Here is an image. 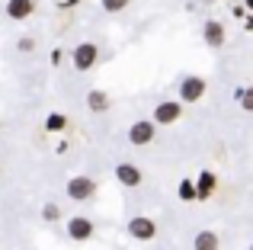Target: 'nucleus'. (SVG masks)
<instances>
[{
  "label": "nucleus",
  "mask_w": 253,
  "mask_h": 250,
  "mask_svg": "<svg viewBox=\"0 0 253 250\" xmlns=\"http://www.w3.org/2000/svg\"><path fill=\"white\" fill-rule=\"evenodd\" d=\"M77 3H81V0H61L58 6H77Z\"/></svg>",
  "instance_id": "23"
},
{
  "label": "nucleus",
  "mask_w": 253,
  "mask_h": 250,
  "mask_svg": "<svg viewBox=\"0 0 253 250\" xmlns=\"http://www.w3.org/2000/svg\"><path fill=\"white\" fill-rule=\"evenodd\" d=\"M234 100L244 113H253V87H237L234 90Z\"/></svg>",
  "instance_id": "15"
},
{
  "label": "nucleus",
  "mask_w": 253,
  "mask_h": 250,
  "mask_svg": "<svg viewBox=\"0 0 253 250\" xmlns=\"http://www.w3.org/2000/svg\"><path fill=\"white\" fill-rule=\"evenodd\" d=\"M36 13V0H6V16L10 19H29Z\"/></svg>",
  "instance_id": "10"
},
{
  "label": "nucleus",
  "mask_w": 253,
  "mask_h": 250,
  "mask_svg": "<svg viewBox=\"0 0 253 250\" xmlns=\"http://www.w3.org/2000/svg\"><path fill=\"white\" fill-rule=\"evenodd\" d=\"M68 196L74 202H90L93 196H96V180H93V176H84V173H77V176H71L68 180Z\"/></svg>",
  "instance_id": "1"
},
{
  "label": "nucleus",
  "mask_w": 253,
  "mask_h": 250,
  "mask_svg": "<svg viewBox=\"0 0 253 250\" xmlns=\"http://www.w3.org/2000/svg\"><path fill=\"white\" fill-rule=\"evenodd\" d=\"M93 221L86 218V215H74V218H68V238L71 241H90L93 238Z\"/></svg>",
  "instance_id": "7"
},
{
  "label": "nucleus",
  "mask_w": 253,
  "mask_h": 250,
  "mask_svg": "<svg viewBox=\"0 0 253 250\" xmlns=\"http://www.w3.org/2000/svg\"><path fill=\"white\" fill-rule=\"evenodd\" d=\"M116 180L122 183V186H128V189H135V186H141V170L135 167V164H128V161H122V164H116Z\"/></svg>",
  "instance_id": "9"
},
{
  "label": "nucleus",
  "mask_w": 253,
  "mask_h": 250,
  "mask_svg": "<svg viewBox=\"0 0 253 250\" xmlns=\"http://www.w3.org/2000/svg\"><path fill=\"white\" fill-rule=\"evenodd\" d=\"M99 61V45L96 42H81L74 51H71V64H74V71H90L93 64Z\"/></svg>",
  "instance_id": "2"
},
{
  "label": "nucleus",
  "mask_w": 253,
  "mask_h": 250,
  "mask_svg": "<svg viewBox=\"0 0 253 250\" xmlns=\"http://www.w3.org/2000/svg\"><path fill=\"white\" fill-rule=\"evenodd\" d=\"M16 48H19V51H36V39H19Z\"/></svg>",
  "instance_id": "19"
},
{
  "label": "nucleus",
  "mask_w": 253,
  "mask_h": 250,
  "mask_svg": "<svg viewBox=\"0 0 253 250\" xmlns=\"http://www.w3.org/2000/svg\"><path fill=\"white\" fill-rule=\"evenodd\" d=\"M86 109H90V113H106V109H109V93H106V90H90V93H86Z\"/></svg>",
  "instance_id": "12"
},
{
  "label": "nucleus",
  "mask_w": 253,
  "mask_h": 250,
  "mask_svg": "<svg viewBox=\"0 0 253 250\" xmlns=\"http://www.w3.org/2000/svg\"><path fill=\"white\" fill-rule=\"evenodd\" d=\"M154 138H157L154 119H138L135 125H128V144H135V148H144V144H151Z\"/></svg>",
  "instance_id": "4"
},
{
  "label": "nucleus",
  "mask_w": 253,
  "mask_h": 250,
  "mask_svg": "<svg viewBox=\"0 0 253 250\" xmlns=\"http://www.w3.org/2000/svg\"><path fill=\"white\" fill-rule=\"evenodd\" d=\"M128 3H131V0H99V6H103L106 13H122Z\"/></svg>",
  "instance_id": "18"
},
{
  "label": "nucleus",
  "mask_w": 253,
  "mask_h": 250,
  "mask_svg": "<svg viewBox=\"0 0 253 250\" xmlns=\"http://www.w3.org/2000/svg\"><path fill=\"white\" fill-rule=\"evenodd\" d=\"M61 58H64V51H61V48L51 51V64H61Z\"/></svg>",
  "instance_id": "20"
},
{
  "label": "nucleus",
  "mask_w": 253,
  "mask_h": 250,
  "mask_svg": "<svg viewBox=\"0 0 253 250\" xmlns=\"http://www.w3.org/2000/svg\"><path fill=\"white\" fill-rule=\"evenodd\" d=\"M64 128H68V116H61V113H48V116H45V131L61 135Z\"/></svg>",
  "instance_id": "14"
},
{
  "label": "nucleus",
  "mask_w": 253,
  "mask_h": 250,
  "mask_svg": "<svg viewBox=\"0 0 253 250\" xmlns=\"http://www.w3.org/2000/svg\"><path fill=\"white\" fill-rule=\"evenodd\" d=\"M215 189H218V176L211 173V170H202V173L196 176V193H199V199H211V196H215Z\"/></svg>",
  "instance_id": "11"
},
{
  "label": "nucleus",
  "mask_w": 253,
  "mask_h": 250,
  "mask_svg": "<svg viewBox=\"0 0 253 250\" xmlns=\"http://www.w3.org/2000/svg\"><path fill=\"white\" fill-rule=\"evenodd\" d=\"M218 247H221V241L215 231H199L192 238V250H218Z\"/></svg>",
  "instance_id": "13"
},
{
  "label": "nucleus",
  "mask_w": 253,
  "mask_h": 250,
  "mask_svg": "<svg viewBox=\"0 0 253 250\" xmlns=\"http://www.w3.org/2000/svg\"><path fill=\"white\" fill-rule=\"evenodd\" d=\"M128 238H135V241H154L157 238L154 218H148V215H135V218L128 221Z\"/></svg>",
  "instance_id": "5"
},
{
  "label": "nucleus",
  "mask_w": 253,
  "mask_h": 250,
  "mask_svg": "<svg viewBox=\"0 0 253 250\" xmlns=\"http://www.w3.org/2000/svg\"><path fill=\"white\" fill-rule=\"evenodd\" d=\"M250 250H253V244H250Z\"/></svg>",
  "instance_id": "25"
},
{
  "label": "nucleus",
  "mask_w": 253,
  "mask_h": 250,
  "mask_svg": "<svg viewBox=\"0 0 253 250\" xmlns=\"http://www.w3.org/2000/svg\"><path fill=\"white\" fill-rule=\"evenodd\" d=\"M42 218L45 221H58L61 218V206H58V202H45L42 206Z\"/></svg>",
  "instance_id": "17"
},
{
  "label": "nucleus",
  "mask_w": 253,
  "mask_h": 250,
  "mask_svg": "<svg viewBox=\"0 0 253 250\" xmlns=\"http://www.w3.org/2000/svg\"><path fill=\"white\" fill-rule=\"evenodd\" d=\"M244 6H247V13L253 16V0H244Z\"/></svg>",
  "instance_id": "24"
},
{
  "label": "nucleus",
  "mask_w": 253,
  "mask_h": 250,
  "mask_svg": "<svg viewBox=\"0 0 253 250\" xmlns=\"http://www.w3.org/2000/svg\"><path fill=\"white\" fill-rule=\"evenodd\" d=\"M234 16H241V19H247L250 13H247V6H234Z\"/></svg>",
  "instance_id": "21"
},
{
  "label": "nucleus",
  "mask_w": 253,
  "mask_h": 250,
  "mask_svg": "<svg viewBox=\"0 0 253 250\" xmlns=\"http://www.w3.org/2000/svg\"><path fill=\"white\" fill-rule=\"evenodd\" d=\"M202 39H205V45H209V48H221L224 39H228V32H224V26L218 23V19H205V26H202Z\"/></svg>",
  "instance_id": "8"
},
{
  "label": "nucleus",
  "mask_w": 253,
  "mask_h": 250,
  "mask_svg": "<svg viewBox=\"0 0 253 250\" xmlns=\"http://www.w3.org/2000/svg\"><path fill=\"white\" fill-rule=\"evenodd\" d=\"M205 90H209L205 77H199V74H186L183 81H179V103H199V100L205 96Z\"/></svg>",
  "instance_id": "3"
},
{
  "label": "nucleus",
  "mask_w": 253,
  "mask_h": 250,
  "mask_svg": "<svg viewBox=\"0 0 253 250\" xmlns=\"http://www.w3.org/2000/svg\"><path fill=\"white\" fill-rule=\"evenodd\" d=\"M179 199H183V202L199 199V193H196V180H179Z\"/></svg>",
  "instance_id": "16"
},
{
  "label": "nucleus",
  "mask_w": 253,
  "mask_h": 250,
  "mask_svg": "<svg viewBox=\"0 0 253 250\" xmlns=\"http://www.w3.org/2000/svg\"><path fill=\"white\" fill-rule=\"evenodd\" d=\"M244 29H247V32H253V16H247V19H244Z\"/></svg>",
  "instance_id": "22"
},
{
  "label": "nucleus",
  "mask_w": 253,
  "mask_h": 250,
  "mask_svg": "<svg viewBox=\"0 0 253 250\" xmlns=\"http://www.w3.org/2000/svg\"><path fill=\"white\" fill-rule=\"evenodd\" d=\"M183 116V103L179 100H164L154 106V125H173Z\"/></svg>",
  "instance_id": "6"
}]
</instances>
